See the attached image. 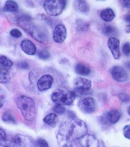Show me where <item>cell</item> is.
Wrapping results in <instances>:
<instances>
[{
	"instance_id": "1",
	"label": "cell",
	"mask_w": 130,
	"mask_h": 147,
	"mask_svg": "<svg viewBox=\"0 0 130 147\" xmlns=\"http://www.w3.org/2000/svg\"><path fill=\"white\" fill-rule=\"evenodd\" d=\"M62 134L70 139H78L87 134V128L83 121L72 118L69 122L65 123L60 127Z\"/></svg>"
},
{
	"instance_id": "2",
	"label": "cell",
	"mask_w": 130,
	"mask_h": 147,
	"mask_svg": "<svg viewBox=\"0 0 130 147\" xmlns=\"http://www.w3.org/2000/svg\"><path fill=\"white\" fill-rule=\"evenodd\" d=\"M30 18H20L19 20L20 25L24 30L28 32L34 39L42 44H47L48 39V32L46 29L29 22Z\"/></svg>"
},
{
	"instance_id": "3",
	"label": "cell",
	"mask_w": 130,
	"mask_h": 147,
	"mask_svg": "<svg viewBox=\"0 0 130 147\" xmlns=\"http://www.w3.org/2000/svg\"><path fill=\"white\" fill-rule=\"evenodd\" d=\"M16 105L26 121H34L36 116L34 101L29 97L21 95L16 99Z\"/></svg>"
},
{
	"instance_id": "4",
	"label": "cell",
	"mask_w": 130,
	"mask_h": 147,
	"mask_svg": "<svg viewBox=\"0 0 130 147\" xmlns=\"http://www.w3.org/2000/svg\"><path fill=\"white\" fill-rule=\"evenodd\" d=\"M76 97L74 91L67 88H61L56 90L52 94L51 98L55 104L63 106L71 105Z\"/></svg>"
},
{
	"instance_id": "5",
	"label": "cell",
	"mask_w": 130,
	"mask_h": 147,
	"mask_svg": "<svg viewBox=\"0 0 130 147\" xmlns=\"http://www.w3.org/2000/svg\"><path fill=\"white\" fill-rule=\"evenodd\" d=\"M66 5L65 0H47L43 3V8L48 15L56 16L63 13Z\"/></svg>"
},
{
	"instance_id": "6",
	"label": "cell",
	"mask_w": 130,
	"mask_h": 147,
	"mask_svg": "<svg viewBox=\"0 0 130 147\" xmlns=\"http://www.w3.org/2000/svg\"><path fill=\"white\" fill-rule=\"evenodd\" d=\"M78 106L83 112L88 114L93 113L97 109V102L91 96L81 98L78 102Z\"/></svg>"
},
{
	"instance_id": "7",
	"label": "cell",
	"mask_w": 130,
	"mask_h": 147,
	"mask_svg": "<svg viewBox=\"0 0 130 147\" xmlns=\"http://www.w3.org/2000/svg\"><path fill=\"white\" fill-rule=\"evenodd\" d=\"M109 71L112 78L118 82L124 83L129 80V74L124 69L120 66L112 67Z\"/></svg>"
},
{
	"instance_id": "8",
	"label": "cell",
	"mask_w": 130,
	"mask_h": 147,
	"mask_svg": "<svg viewBox=\"0 0 130 147\" xmlns=\"http://www.w3.org/2000/svg\"><path fill=\"white\" fill-rule=\"evenodd\" d=\"M67 30L63 24H57L53 32V39L57 43L63 42L67 37Z\"/></svg>"
},
{
	"instance_id": "9",
	"label": "cell",
	"mask_w": 130,
	"mask_h": 147,
	"mask_svg": "<svg viewBox=\"0 0 130 147\" xmlns=\"http://www.w3.org/2000/svg\"><path fill=\"white\" fill-rule=\"evenodd\" d=\"M107 46L114 58L118 59L121 56L120 52L119 40L115 37H111L107 40Z\"/></svg>"
},
{
	"instance_id": "10",
	"label": "cell",
	"mask_w": 130,
	"mask_h": 147,
	"mask_svg": "<svg viewBox=\"0 0 130 147\" xmlns=\"http://www.w3.org/2000/svg\"><path fill=\"white\" fill-rule=\"evenodd\" d=\"M53 83V79L49 75H44L41 76L37 83V87L39 91L42 92L52 87Z\"/></svg>"
},
{
	"instance_id": "11",
	"label": "cell",
	"mask_w": 130,
	"mask_h": 147,
	"mask_svg": "<svg viewBox=\"0 0 130 147\" xmlns=\"http://www.w3.org/2000/svg\"><path fill=\"white\" fill-rule=\"evenodd\" d=\"M81 147H99V142L95 137L91 135H85L79 138Z\"/></svg>"
},
{
	"instance_id": "12",
	"label": "cell",
	"mask_w": 130,
	"mask_h": 147,
	"mask_svg": "<svg viewBox=\"0 0 130 147\" xmlns=\"http://www.w3.org/2000/svg\"><path fill=\"white\" fill-rule=\"evenodd\" d=\"M25 143L22 137L17 135L11 141L1 142V147H24Z\"/></svg>"
},
{
	"instance_id": "13",
	"label": "cell",
	"mask_w": 130,
	"mask_h": 147,
	"mask_svg": "<svg viewBox=\"0 0 130 147\" xmlns=\"http://www.w3.org/2000/svg\"><path fill=\"white\" fill-rule=\"evenodd\" d=\"M21 49L28 55H34L37 52V47L35 44L28 39H25L21 42Z\"/></svg>"
},
{
	"instance_id": "14",
	"label": "cell",
	"mask_w": 130,
	"mask_h": 147,
	"mask_svg": "<svg viewBox=\"0 0 130 147\" xmlns=\"http://www.w3.org/2000/svg\"><path fill=\"white\" fill-rule=\"evenodd\" d=\"M75 89H89L91 88L92 82L88 79L78 78L74 81Z\"/></svg>"
},
{
	"instance_id": "15",
	"label": "cell",
	"mask_w": 130,
	"mask_h": 147,
	"mask_svg": "<svg viewBox=\"0 0 130 147\" xmlns=\"http://www.w3.org/2000/svg\"><path fill=\"white\" fill-rule=\"evenodd\" d=\"M121 113L119 111L117 110H113L110 111L107 113L105 118L108 123L115 124L119 121Z\"/></svg>"
},
{
	"instance_id": "16",
	"label": "cell",
	"mask_w": 130,
	"mask_h": 147,
	"mask_svg": "<svg viewBox=\"0 0 130 147\" xmlns=\"http://www.w3.org/2000/svg\"><path fill=\"white\" fill-rule=\"evenodd\" d=\"M74 6L78 11L83 14H87L89 11V5L85 1H76Z\"/></svg>"
},
{
	"instance_id": "17",
	"label": "cell",
	"mask_w": 130,
	"mask_h": 147,
	"mask_svg": "<svg viewBox=\"0 0 130 147\" xmlns=\"http://www.w3.org/2000/svg\"><path fill=\"white\" fill-rule=\"evenodd\" d=\"M100 17L104 21L109 22L113 20L115 14L112 9L106 8L101 12Z\"/></svg>"
},
{
	"instance_id": "18",
	"label": "cell",
	"mask_w": 130,
	"mask_h": 147,
	"mask_svg": "<svg viewBox=\"0 0 130 147\" xmlns=\"http://www.w3.org/2000/svg\"><path fill=\"white\" fill-rule=\"evenodd\" d=\"M75 70L77 73L83 75V76H87L91 74V70L89 68L88 66L83 64H77L75 67Z\"/></svg>"
},
{
	"instance_id": "19",
	"label": "cell",
	"mask_w": 130,
	"mask_h": 147,
	"mask_svg": "<svg viewBox=\"0 0 130 147\" xmlns=\"http://www.w3.org/2000/svg\"><path fill=\"white\" fill-rule=\"evenodd\" d=\"M11 75L8 69L1 67L0 71V82L2 84H6L10 82Z\"/></svg>"
},
{
	"instance_id": "20",
	"label": "cell",
	"mask_w": 130,
	"mask_h": 147,
	"mask_svg": "<svg viewBox=\"0 0 130 147\" xmlns=\"http://www.w3.org/2000/svg\"><path fill=\"white\" fill-rule=\"evenodd\" d=\"M19 8L17 3L13 1H7L5 3L4 11L7 12H15Z\"/></svg>"
},
{
	"instance_id": "21",
	"label": "cell",
	"mask_w": 130,
	"mask_h": 147,
	"mask_svg": "<svg viewBox=\"0 0 130 147\" xmlns=\"http://www.w3.org/2000/svg\"><path fill=\"white\" fill-rule=\"evenodd\" d=\"M102 32L106 36H112L115 34L116 28L111 25H105L103 27Z\"/></svg>"
},
{
	"instance_id": "22",
	"label": "cell",
	"mask_w": 130,
	"mask_h": 147,
	"mask_svg": "<svg viewBox=\"0 0 130 147\" xmlns=\"http://www.w3.org/2000/svg\"><path fill=\"white\" fill-rule=\"evenodd\" d=\"M77 29L78 31H86L89 28V24L87 22L82 19H79L76 22Z\"/></svg>"
},
{
	"instance_id": "23",
	"label": "cell",
	"mask_w": 130,
	"mask_h": 147,
	"mask_svg": "<svg viewBox=\"0 0 130 147\" xmlns=\"http://www.w3.org/2000/svg\"><path fill=\"white\" fill-rule=\"evenodd\" d=\"M0 64H1V67L6 69L10 68L13 65V63L11 60L5 56H1Z\"/></svg>"
},
{
	"instance_id": "24",
	"label": "cell",
	"mask_w": 130,
	"mask_h": 147,
	"mask_svg": "<svg viewBox=\"0 0 130 147\" xmlns=\"http://www.w3.org/2000/svg\"><path fill=\"white\" fill-rule=\"evenodd\" d=\"M2 119L5 122L7 123L15 124L16 123L15 119L14 116L8 112H7L3 113V116L2 117Z\"/></svg>"
},
{
	"instance_id": "25",
	"label": "cell",
	"mask_w": 130,
	"mask_h": 147,
	"mask_svg": "<svg viewBox=\"0 0 130 147\" xmlns=\"http://www.w3.org/2000/svg\"><path fill=\"white\" fill-rule=\"evenodd\" d=\"M76 96H82L87 95L91 94L92 93L91 89H75L73 90Z\"/></svg>"
},
{
	"instance_id": "26",
	"label": "cell",
	"mask_w": 130,
	"mask_h": 147,
	"mask_svg": "<svg viewBox=\"0 0 130 147\" xmlns=\"http://www.w3.org/2000/svg\"><path fill=\"white\" fill-rule=\"evenodd\" d=\"M37 56H38L39 58H40L41 59L46 60L47 59L49 58L50 54L47 50L43 49V50H41L39 51V53H37Z\"/></svg>"
},
{
	"instance_id": "27",
	"label": "cell",
	"mask_w": 130,
	"mask_h": 147,
	"mask_svg": "<svg viewBox=\"0 0 130 147\" xmlns=\"http://www.w3.org/2000/svg\"><path fill=\"white\" fill-rule=\"evenodd\" d=\"M55 118H56V115L55 113H51L47 115V116L45 117L43 121L45 123L50 124L54 121Z\"/></svg>"
},
{
	"instance_id": "28",
	"label": "cell",
	"mask_w": 130,
	"mask_h": 147,
	"mask_svg": "<svg viewBox=\"0 0 130 147\" xmlns=\"http://www.w3.org/2000/svg\"><path fill=\"white\" fill-rule=\"evenodd\" d=\"M118 98L119 100L123 102H130V96L125 93H120L118 94Z\"/></svg>"
},
{
	"instance_id": "29",
	"label": "cell",
	"mask_w": 130,
	"mask_h": 147,
	"mask_svg": "<svg viewBox=\"0 0 130 147\" xmlns=\"http://www.w3.org/2000/svg\"><path fill=\"white\" fill-rule=\"evenodd\" d=\"M123 53L126 56H130V44L129 42H127L125 43L123 47Z\"/></svg>"
},
{
	"instance_id": "30",
	"label": "cell",
	"mask_w": 130,
	"mask_h": 147,
	"mask_svg": "<svg viewBox=\"0 0 130 147\" xmlns=\"http://www.w3.org/2000/svg\"><path fill=\"white\" fill-rule=\"evenodd\" d=\"M123 133L126 138L130 140V125H127L124 127Z\"/></svg>"
},
{
	"instance_id": "31",
	"label": "cell",
	"mask_w": 130,
	"mask_h": 147,
	"mask_svg": "<svg viewBox=\"0 0 130 147\" xmlns=\"http://www.w3.org/2000/svg\"><path fill=\"white\" fill-rule=\"evenodd\" d=\"M54 111L59 115H63L65 112V108H63V106L59 105H57V106H54Z\"/></svg>"
},
{
	"instance_id": "32",
	"label": "cell",
	"mask_w": 130,
	"mask_h": 147,
	"mask_svg": "<svg viewBox=\"0 0 130 147\" xmlns=\"http://www.w3.org/2000/svg\"><path fill=\"white\" fill-rule=\"evenodd\" d=\"M10 34L12 37H15V38H20L22 36L21 32L17 29H13L10 32Z\"/></svg>"
},
{
	"instance_id": "33",
	"label": "cell",
	"mask_w": 130,
	"mask_h": 147,
	"mask_svg": "<svg viewBox=\"0 0 130 147\" xmlns=\"http://www.w3.org/2000/svg\"><path fill=\"white\" fill-rule=\"evenodd\" d=\"M124 20L125 22L127 24L126 27V32L128 33H130V14L125 16Z\"/></svg>"
},
{
	"instance_id": "34",
	"label": "cell",
	"mask_w": 130,
	"mask_h": 147,
	"mask_svg": "<svg viewBox=\"0 0 130 147\" xmlns=\"http://www.w3.org/2000/svg\"><path fill=\"white\" fill-rule=\"evenodd\" d=\"M17 66L19 68L23 69H27L29 67V64L25 61H22V62H19L17 64Z\"/></svg>"
},
{
	"instance_id": "35",
	"label": "cell",
	"mask_w": 130,
	"mask_h": 147,
	"mask_svg": "<svg viewBox=\"0 0 130 147\" xmlns=\"http://www.w3.org/2000/svg\"><path fill=\"white\" fill-rule=\"evenodd\" d=\"M0 135H1V142H3L5 141L6 139V134L2 129H0Z\"/></svg>"
},
{
	"instance_id": "36",
	"label": "cell",
	"mask_w": 130,
	"mask_h": 147,
	"mask_svg": "<svg viewBox=\"0 0 130 147\" xmlns=\"http://www.w3.org/2000/svg\"><path fill=\"white\" fill-rule=\"evenodd\" d=\"M39 143L40 147H49L47 142L44 140H40L39 141Z\"/></svg>"
},
{
	"instance_id": "37",
	"label": "cell",
	"mask_w": 130,
	"mask_h": 147,
	"mask_svg": "<svg viewBox=\"0 0 130 147\" xmlns=\"http://www.w3.org/2000/svg\"><path fill=\"white\" fill-rule=\"evenodd\" d=\"M124 5H125V7L127 8H130V1L129 0H124L123 1Z\"/></svg>"
},
{
	"instance_id": "38",
	"label": "cell",
	"mask_w": 130,
	"mask_h": 147,
	"mask_svg": "<svg viewBox=\"0 0 130 147\" xmlns=\"http://www.w3.org/2000/svg\"><path fill=\"white\" fill-rule=\"evenodd\" d=\"M127 112H128V114H129V115L130 116V107H129V109H128Z\"/></svg>"
},
{
	"instance_id": "39",
	"label": "cell",
	"mask_w": 130,
	"mask_h": 147,
	"mask_svg": "<svg viewBox=\"0 0 130 147\" xmlns=\"http://www.w3.org/2000/svg\"><path fill=\"white\" fill-rule=\"evenodd\" d=\"M127 66H128V67L130 69V62H129V63H127Z\"/></svg>"
}]
</instances>
